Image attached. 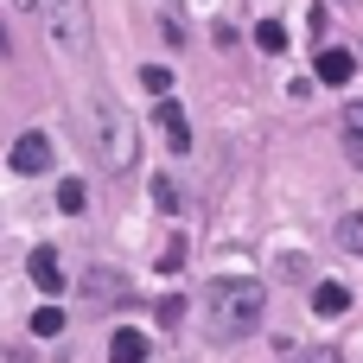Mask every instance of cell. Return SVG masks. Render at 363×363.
Here are the masks:
<instances>
[{
    "instance_id": "obj_8",
    "label": "cell",
    "mask_w": 363,
    "mask_h": 363,
    "mask_svg": "<svg viewBox=\"0 0 363 363\" xmlns=\"http://www.w3.org/2000/svg\"><path fill=\"white\" fill-rule=\"evenodd\" d=\"M26 274H32V281H38L45 294H57V287H64V262H57V249H32Z\"/></svg>"
},
{
    "instance_id": "obj_11",
    "label": "cell",
    "mask_w": 363,
    "mask_h": 363,
    "mask_svg": "<svg viewBox=\"0 0 363 363\" xmlns=\"http://www.w3.org/2000/svg\"><path fill=\"white\" fill-rule=\"evenodd\" d=\"M338 249H345L351 262H363V211H345V217H338Z\"/></svg>"
},
{
    "instance_id": "obj_5",
    "label": "cell",
    "mask_w": 363,
    "mask_h": 363,
    "mask_svg": "<svg viewBox=\"0 0 363 363\" xmlns=\"http://www.w3.org/2000/svg\"><path fill=\"white\" fill-rule=\"evenodd\" d=\"M6 166L19 172V179H38V172H51V134H19L13 140V153H6Z\"/></svg>"
},
{
    "instance_id": "obj_4",
    "label": "cell",
    "mask_w": 363,
    "mask_h": 363,
    "mask_svg": "<svg viewBox=\"0 0 363 363\" xmlns=\"http://www.w3.org/2000/svg\"><path fill=\"white\" fill-rule=\"evenodd\" d=\"M77 287H83L89 306H121V300H128V274L108 268V262H89V268L77 274Z\"/></svg>"
},
{
    "instance_id": "obj_12",
    "label": "cell",
    "mask_w": 363,
    "mask_h": 363,
    "mask_svg": "<svg viewBox=\"0 0 363 363\" xmlns=\"http://www.w3.org/2000/svg\"><path fill=\"white\" fill-rule=\"evenodd\" d=\"M57 211H64V217H83V211H89V185H83V179H64V185H57Z\"/></svg>"
},
{
    "instance_id": "obj_3",
    "label": "cell",
    "mask_w": 363,
    "mask_h": 363,
    "mask_svg": "<svg viewBox=\"0 0 363 363\" xmlns=\"http://www.w3.org/2000/svg\"><path fill=\"white\" fill-rule=\"evenodd\" d=\"M38 13H45V32H51V51H64V57H89L96 51L89 0H38Z\"/></svg>"
},
{
    "instance_id": "obj_23",
    "label": "cell",
    "mask_w": 363,
    "mask_h": 363,
    "mask_svg": "<svg viewBox=\"0 0 363 363\" xmlns=\"http://www.w3.org/2000/svg\"><path fill=\"white\" fill-rule=\"evenodd\" d=\"M0 45H6V26H0Z\"/></svg>"
},
{
    "instance_id": "obj_9",
    "label": "cell",
    "mask_w": 363,
    "mask_h": 363,
    "mask_svg": "<svg viewBox=\"0 0 363 363\" xmlns=\"http://www.w3.org/2000/svg\"><path fill=\"white\" fill-rule=\"evenodd\" d=\"M108 363H147V332L121 325V332L108 338Z\"/></svg>"
},
{
    "instance_id": "obj_14",
    "label": "cell",
    "mask_w": 363,
    "mask_h": 363,
    "mask_svg": "<svg viewBox=\"0 0 363 363\" xmlns=\"http://www.w3.org/2000/svg\"><path fill=\"white\" fill-rule=\"evenodd\" d=\"M64 332V306H38L32 313V338H57Z\"/></svg>"
},
{
    "instance_id": "obj_19",
    "label": "cell",
    "mask_w": 363,
    "mask_h": 363,
    "mask_svg": "<svg viewBox=\"0 0 363 363\" xmlns=\"http://www.w3.org/2000/svg\"><path fill=\"white\" fill-rule=\"evenodd\" d=\"M153 319H160V325H179V319H185V300H179V294H172V300H160V306H153Z\"/></svg>"
},
{
    "instance_id": "obj_2",
    "label": "cell",
    "mask_w": 363,
    "mask_h": 363,
    "mask_svg": "<svg viewBox=\"0 0 363 363\" xmlns=\"http://www.w3.org/2000/svg\"><path fill=\"white\" fill-rule=\"evenodd\" d=\"M83 128H89V147H96V160H102L108 172H128V166H134V153H140V128H134V115H128L115 96H89Z\"/></svg>"
},
{
    "instance_id": "obj_21",
    "label": "cell",
    "mask_w": 363,
    "mask_h": 363,
    "mask_svg": "<svg viewBox=\"0 0 363 363\" xmlns=\"http://www.w3.org/2000/svg\"><path fill=\"white\" fill-rule=\"evenodd\" d=\"M345 153H351V160L363 166V134H345Z\"/></svg>"
},
{
    "instance_id": "obj_13",
    "label": "cell",
    "mask_w": 363,
    "mask_h": 363,
    "mask_svg": "<svg viewBox=\"0 0 363 363\" xmlns=\"http://www.w3.org/2000/svg\"><path fill=\"white\" fill-rule=\"evenodd\" d=\"M153 268H160V274H179V268H185V236H172V242H160V255H153Z\"/></svg>"
},
{
    "instance_id": "obj_18",
    "label": "cell",
    "mask_w": 363,
    "mask_h": 363,
    "mask_svg": "<svg viewBox=\"0 0 363 363\" xmlns=\"http://www.w3.org/2000/svg\"><path fill=\"white\" fill-rule=\"evenodd\" d=\"M153 204H160L166 217L179 211V185H172V172H160V179H153Z\"/></svg>"
},
{
    "instance_id": "obj_1",
    "label": "cell",
    "mask_w": 363,
    "mask_h": 363,
    "mask_svg": "<svg viewBox=\"0 0 363 363\" xmlns=\"http://www.w3.org/2000/svg\"><path fill=\"white\" fill-rule=\"evenodd\" d=\"M268 325V287L249 274H217L204 287V332L211 345H242Z\"/></svg>"
},
{
    "instance_id": "obj_20",
    "label": "cell",
    "mask_w": 363,
    "mask_h": 363,
    "mask_svg": "<svg viewBox=\"0 0 363 363\" xmlns=\"http://www.w3.org/2000/svg\"><path fill=\"white\" fill-rule=\"evenodd\" d=\"M345 134H363V102H351V108H345Z\"/></svg>"
},
{
    "instance_id": "obj_17",
    "label": "cell",
    "mask_w": 363,
    "mask_h": 363,
    "mask_svg": "<svg viewBox=\"0 0 363 363\" xmlns=\"http://www.w3.org/2000/svg\"><path fill=\"white\" fill-rule=\"evenodd\" d=\"M140 89H147V96H172V70H166V64H147V70H140Z\"/></svg>"
},
{
    "instance_id": "obj_7",
    "label": "cell",
    "mask_w": 363,
    "mask_h": 363,
    "mask_svg": "<svg viewBox=\"0 0 363 363\" xmlns=\"http://www.w3.org/2000/svg\"><path fill=\"white\" fill-rule=\"evenodd\" d=\"M313 313H319V319H345V313H351V287H345V281H319V287H313Z\"/></svg>"
},
{
    "instance_id": "obj_10",
    "label": "cell",
    "mask_w": 363,
    "mask_h": 363,
    "mask_svg": "<svg viewBox=\"0 0 363 363\" xmlns=\"http://www.w3.org/2000/svg\"><path fill=\"white\" fill-rule=\"evenodd\" d=\"M351 77H357V57L338 51V45H325L319 51V83H351Z\"/></svg>"
},
{
    "instance_id": "obj_6",
    "label": "cell",
    "mask_w": 363,
    "mask_h": 363,
    "mask_svg": "<svg viewBox=\"0 0 363 363\" xmlns=\"http://www.w3.org/2000/svg\"><path fill=\"white\" fill-rule=\"evenodd\" d=\"M160 134H166V147H172V153H191V121H185V108H179L172 96L160 102Z\"/></svg>"
},
{
    "instance_id": "obj_16",
    "label": "cell",
    "mask_w": 363,
    "mask_h": 363,
    "mask_svg": "<svg viewBox=\"0 0 363 363\" xmlns=\"http://www.w3.org/2000/svg\"><path fill=\"white\" fill-rule=\"evenodd\" d=\"M255 45H262V51H287V26H281V19H262V26H255Z\"/></svg>"
},
{
    "instance_id": "obj_22",
    "label": "cell",
    "mask_w": 363,
    "mask_h": 363,
    "mask_svg": "<svg viewBox=\"0 0 363 363\" xmlns=\"http://www.w3.org/2000/svg\"><path fill=\"white\" fill-rule=\"evenodd\" d=\"M13 6H38V0H13Z\"/></svg>"
},
{
    "instance_id": "obj_15",
    "label": "cell",
    "mask_w": 363,
    "mask_h": 363,
    "mask_svg": "<svg viewBox=\"0 0 363 363\" xmlns=\"http://www.w3.org/2000/svg\"><path fill=\"white\" fill-rule=\"evenodd\" d=\"M281 363H338V351H332V345H287Z\"/></svg>"
}]
</instances>
